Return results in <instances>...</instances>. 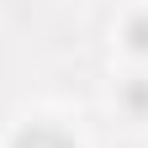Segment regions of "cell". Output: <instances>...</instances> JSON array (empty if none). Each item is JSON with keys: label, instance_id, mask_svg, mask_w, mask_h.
Masks as SVG:
<instances>
[{"label": "cell", "instance_id": "cell-1", "mask_svg": "<svg viewBox=\"0 0 148 148\" xmlns=\"http://www.w3.org/2000/svg\"><path fill=\"white\" fill-rule=\"evenodd\" d=\"M11 148H74V138L64 127H53V122H32V127H21L11 138Z\"/></svg>", "mask_w": 148, "mask_h": 148}, {"label": "cell", "instance_id": "cell-2", "mask_svg": "<svg viewBox=\"0 0 148 148\" xmlns=\"http://www.w3.org/2000/svg\"><path fill=\"white\" fill-rule=\"evenodd\" d=\"M122 37L132 42V53H148V11H132V16H127Z\"/></svg>", "mask_w": 148, "mask_h": 148}, {"label": "cell", "instance_id": "cell-3", "mask_svg": "<svg viewBox=\"0 0 148 148\" xmlns=\"http://www.w3.org/2000/svg\"><path fill=\"white\" fill-rule=\"evenodd\" d=\"M122 101H127V111H148V79L143 74H132V79L122 85Z\"/></svg>", "mask_w": 148, "mask_h": 148}]
</instances>
